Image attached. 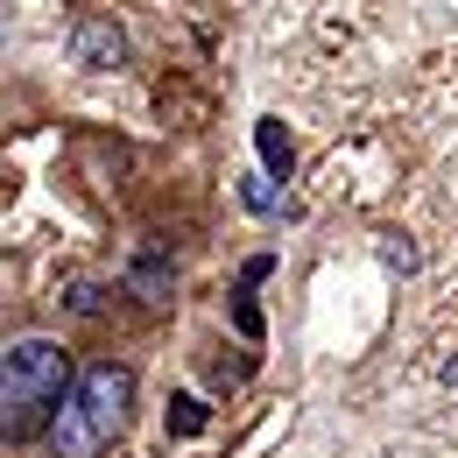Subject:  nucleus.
<instances>
[{
    "instance_id": "1",
    "label": "nucleus",
    "mask_w": 458,
    "mask_h": 458,
    "mask_svg": "<svg viewBox=\"0 0 458 458\" xmlns=\"http://www.w3.org/2000/svg\"><path fill=\"white\" fill-rule=\"evenodd\" d=\"M64 395H71V352L57 339H14L0 352V437L7 445L50 437Z\"/></svg>"
},
{
    "instance_id": "2",
    "label": "nucleus",
    "mask_w": 458,
    "mask_h": 458,
    "mask_svg": "<svg viewBox=\"0 0 458 458\" xmlns=\"http://www.w3.org/2000/svg\"><path fill=\"white\" fill-rule=\"evenodd\" d=\"M127 409H134V374L120 360H92L85 374H71V395L50 423L57 458H99L127 430Z\"/></svg>"
},
{
    "instance_id": "3",
    "label": "nucleus",
    "mask_w": 458,
    "mask_h": 458,
    "mask_svg": "<svg viewBox=\"0 0 458 458\" xmlns=\"http://www.w3.org/2000/svg\"><path fill=\"white\" fill-rule=\"evenodd\" d=\"M71 64L78 71H120L127 64V29H120L114 14H85L71 29Z\"/></svg>"
},
{
    "instance_id": "4",
    "label": "nucleus",
    "mask_w": 458,
    "mask_h": 458,
    "mask_svg": "<svg viewBox=\"0 0 458 458\" xmlns=\"http://www.w3.org/2000/svg\"><path fill=\"white\" fill-rule=\"evenodd\" d=\"M127 283H134V296L163 303V296H170V261H163L156 247H141V254H134V268H127Z\"/></svg>"
},
{
    "instance_id": "5",
    "label": "nucleus",
    "mask_w": 458,
    "mask_h": 458,
    "mask_svg": "<svg viewBox=\"0 0 458 458\" xmlns=\"http://www.w3.org/2000/svg\"><path fill=\"white\" fill-rule=\"evenodd\" d=\"M254 148H261L268 183H276V176H289V134H283V120H261V127H254Z\"/></svg>"
},
{
    "instance_id": "6",
    "label": "nucleus",
    "mask_w": 458,
    "mask_h": 458,
    "mask_svg": "<svg viewBox=\"0 0 458 458\" xmlns=\"http://www.w3.org/2000/svg\"><path fill=\"white\" fill-rule=\"evenodd\" d=\"M240 198H247V212H261V219H276V212H283V191H276L268 176H247V183H240Z\"/></svg>"
},
{
    "instance_id": "7",
    "label": "nucleus",
    "mask_w": 458,
    "mask_h": 458,
    "mask_svg": "<svg viewBox=\"0 0 458 458\" xmlns=\"http://www.w3.org/2000/svg\"><path fill=\"white\" fill-rule=\"evenodd\" d=\"M64 303H71L78 318H106V296H99V283H85V276H78V283H64Z\"/></svg>"
},
{
    "instance_id": "8",
    "label": "nucleus",
    "mask_w": 458,
    "mask_h": 458,
    "mask_svg": "<svg viewBox=\"0 0 458 458\" xmlns=\"http://www.w3.org/2000/svg\"><path fill=\"white\" fill-rule=\"evenodd\" d=\"M170 409H176L170 423H176V430H183V437H191V430H205V402H198V395H176Z\"/></svg>"
}]
</instances>
